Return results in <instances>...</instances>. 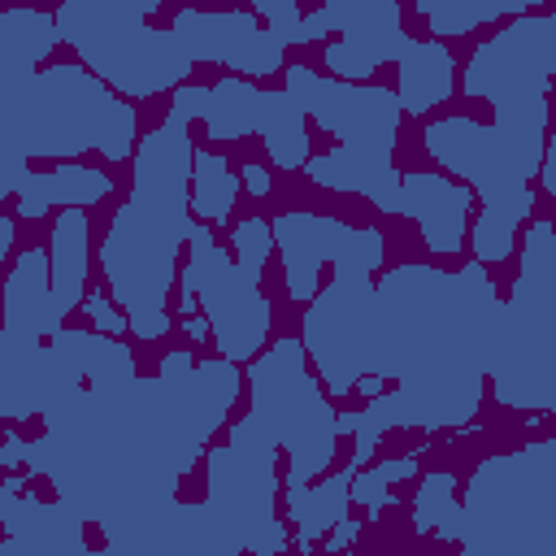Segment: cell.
<instances>
[{"mask_svg": "<svg viewBox=\"0 0 556 556\" xmlns=\"http://www.w3.org/2000/svg\"><path fill=\"white\" fill-rule=\"evenodd\" d=\"M282 87L300 100L304 117L321 126L334 148L321 156H308L300 169L313 178V187L361 195L378 213H400V169H395V143L404 109L391 87L382 83H343L330 78L304 61L282 65Z\"/></svg>", "mask_w": 556, "mask_h": 556, "instance_id": "3957f363", "label": "cell"}, {"mask_svg": "<svg viewBox=\"0 0 556 556\" xmlns=\"http://www.w3.org/2000/svg\"><path fill=\"white\" fill-rule=\"evenodd\" d=\"M495 313L500 287L478 261L456 269L404 261L374 278L369 374L395 387L369 395L365 408L339 413V439H352V469L391 430H465L478 417Z\"/></svg>", "mask_w": 556, "mask_h": 556, "instance_id": "6da1fadb", "label": "cell"}, {"mask_svg": "<svg viewBox=\"0 0 556 556\" xmlns=\"http://www.w3.org/2000/svg\"><path fill=\"white\" fill-rule=\"evenodd\" d=\"M330 39L321 65L330 78L369 83L382 65H395L408 30L400 0H321L300 17V48Z\"/></svg>", "mask_w": 556, "mask_h": 556, "instance_id": "9a60e30c", "label": "cell"}, {"mask_svg": "<svg viewBox=\"0 0 556 556\" xmlns=\"http://www.w3.org/2000/svg\"><path fill=\"white\" fill-rule=\"evenodd\" d=\"M239 191H248L252 200H269V191H274L269 169L256 165V161H243V169H239Z\"/></svg>", "mask_w": 556, "mask_h": 556, "instance_id": "d6a6232c", "label": "cell"}, {"mask_svg": "<svg viewBox=\"0 0 556 556\" xmlns=\"http://www.w3.org/2000/svg\"><path fill=\"white\" fill-rule=\"evenodd\" d=\"M261 113H265V87H256V78L243 74H222L217 83H200V100H195V122H204L208 139L217 143H235L243 135L261 130Z\"/></svg>", "mask_w": 556, "mask_h": 556, "instance_id": "d4e9b609", "label": "cell"}, {"mask_svg": "<svg viewBox=\"0 0 556 556\" xmlns=\"http://www.w3.org/2000/svg\"><path fill=\"white\" fill-rule=\"evenodd\" d=\"M300 308V343L317 382L330 400H348L374 365V269H334Z\"/></svg>", "mask_w": 556, "mask_h": 556, "instance_id": "4fadbf2b", "label": "cell"}, {"mask_svg": "<svg viewBox=\"0 0 556 556\" xmlns=\"http://www.w3.org/2000/svg\"><path fill=\"white\" fill-rule=\"evenodd\" d=\"M261 143L274 161L278 174H295L308 161L313 135H308V117L300 109V100L282 87V91H265V113H261Z\"/></svg>", "mask_w": 556, "mask_h": 556, "instance_id": "4316f807", "label": "cell"}, {"mask_svg": "<svg viewBox=\"0 0 556 556\" xmlns=\"http://www.w3.org/2000/svg\"><path fill=\"white\" fill-rule=\"evenodd\" d=\"M274 252L282 265V287L291 304H308L321 287V269H382L387 261V235L378 226H352L334 213L317 208H287L269 217Z\"/></svg>", "mask_w": 556, "mask_h": 556, "instance_id": "5bb4252c", "label": "cell"}, {"mask_svg": "<svg viewBox=\"0 0 556 556\" xmlns=\"http://www.w3.org/2000/svg\"><path fill=\"white\" fill-rule=\"evenodd\" d=\"M460 83V65L452 56V43L421 35V39H404L400 56H395V100L408 117H430L439 104L452 100Z\"/></svg>", "mask_w": 556, "mask_h": 556, "instance_id": "44dd1931", "label": "cell"}, {"mask_svg": "<svg viewBox=\"0 0 556 556\" xmlns=\"http://www.w3.org/2000/svg\"><path fill=\"white\" fill-rule=\"evenodd\" d=\"M26 161H13V156H0V200H13L17 195V187H22V178H26Z\"/></svg>", "mask_w": 556, "mask_h": 556, "instance_id": "836d02e7", "label": "cell"}, {"mask_svg": "<svg viewBox=\"0 0 556 556\" xmlns=\"http://www.w3.org/2000/svg\"><path fill=\"white\" fill-rule=\"evenodd\" d=\"M486 382H491V400L500 408L526 413L530 426H539L556 408V226L552 217H530L521 226V269L495 313Z\"/></svg>", "mask_w": 556, "mask_h": 556, "instance_id": "ba28073f", "label": "cell"}, {"mask_svg": "<svg viewBox=\"0 0 556 556\" xmlns=\"http://www.w3.org/2000/svg\"><path fill=\"white\" fill-rule=\"evenodd\" d=\"M78 313H87V321H91V330H104V334H126V313L113 304V295L100 287V291H87L83 295V304H78Z\"/></svg>", "mask_w": 556, "mask_h": 556, "instance_id": "1f68e13d", "label": "cell"}, {"mask_svg": "<svg viewBox=\"0 0 556 556\" xmlns=\"http://www.w3.org/2000/svg\"><path fill=\"white\" fill-rule=\"evenodd\" d=\"M26 469H0V552H87L83 517L65 500H39Z\"/></svg>", "mask_w": 556, "mask_h": 556, "instance_id": "e0dca14e", "label": "cell"}, {"mask_svg": "<svg viewBox=\"0 0 556 556\" xmlns=\"http://www.w3.org/2000/svg\"><path fill=\"white\" fill-rule=\"evenodd\" d=\"M547 135H521L508 126H486L469 113H447L430 117L421 126V148L426 156L456 182L473 191V217L465 248L473 252L478 265H504L517 252L521 226L534 217L539 191V156H543Z\"/></svg>", "mask_w": 556, "mask_h": 556, "instance_id": "5b68a950", "label": "cell"}, {"mask_svg": "<svg viewBox=\"0 0 556 556\" xmlns=\"http://www.w3.org/2000/svg\"><path fill=\"white\" fill-rule=\"evenodd\" d=\"M269 252H274V230L256 213L230 226V243H222L213 226L195 222L178 265L174 321L200 313L208 321V339L217 356L248 365L269 343L274 330V304L261 287Z\"/></svg>", "mask_w": 556, "mask_h": 556, "instance_id": "52a82bcc", "label": "cell"}, {"mask_svg": "<svg viewBox=\"0 0 556 556\" xmlns=\"http://www.w3.org/2000/svg\"><path fill=\"white\" fill-rule=\"evenodd\" d=\"M421 473V452H408V456H382V460H365L352 469V482H348V495L356 508H365V517H378L382 508H395V482H408Z\"/></svg>", "mask_w": 556, "mask_h": 556, "instance_id": "f546056e", "label": "cell"}, {"mask_svg": "<svg viewBox=\"0 0 556 556\" xmlns=\"http://www.w3.org/2000/svg\"><path fill=\"white\" fill-rule=\"evenodd\" d=\"M113 191L117 178L104 165H78V161H48L43 169L30 165L13 195V217L43 222L52 208H91L104 204Z\"/></svg>", "mask_w": 556, "mask_h": 556, "instance_id": "ffe728a7", "label": "cell"}, {"mask_svg": "<svg viewBox=\"0 0 556 556\" xmlns=\"http://www.w3.org/2000/svg\"><path fill=\"white\" fill-rule=\"evenodd\" d=\"M400 213L417 222L430 256L452 261L465 252L473 191L439 169H413V174H400Z\"/></svg>", "mask_w": 556, "mask_h": 556, "instance_id": "ac0fdd59", "label": "cell"}, {"mask_svg": "<svg viewBox=\"0 0 556 556\" xmlns=\"http://www.w3.org/2000/svg\"><path fill=\"white\" fill-rule=\"evenodd\" d=\"M0 156H4V135H0Z\"/></svg>", "mask_w": 556, "mask_h": 556, "instance_id": "d590c367", "label": "cell"}, {"mask_svg": "<svg viewBox=\"0 0 556 556\" xmlns=\"http://www.w3.org/2000/svg\"><path fill=\"white\" fill-rule=\"evenodd\" d=\"M65 326L56 300H52V274H48V248L30 243L13 252V265L0 282V330L22 339H52Z\"/></svg>", "mask_w": 556, "mask_h": 556, "instance_id": "d6986e66", "label": "cell"}, {"mask_svg": "<svg viewBox=\"0 0 556 556\" xmlns=\"http://www.w3.org/2000/svg\"><path fill=\"white\" fill-rule=\"evenodd\" d=\"M547 0H417V17L426 22V30L434 39L452 43L460 35L491 26V22H508V17L534 13Z\"/></svg>", "mask_w": 556, "mask_h": 556, "instance_id": "484cf974", "label": "cell"}, {"mask_svg": "<svg viewBox=\"0 0 556 556\" xmlns=\"http://www.w3.org/2000/svg\"><path fill=\"white\" fill-rule=\"evenodd\" d=\"M165 0H56V35L74 56L130 104L191 83L195 61L169 26H152Z\"/></svg>", "mask_w": 556, "mask_h": 556, "instance_id": "30bf717a", "label": "cell"}, {"mask_svg": "<svg viewBox=\"0 0 556 556\" xmlns=\"http://www.w3.org/2000/svg\"><path fill=\"white\" fill-rule=\"evenodd\" d=\"M248 413L265 426L274 447L287 452L282 500L304 482L326 473L339 456V413L317 382L304 343L295 334H278L248 361Z\"/></svg>", "mask_w": 556, "mask_h": 556, "instance_id": "8fae6325", "label": "cell"}, {"mask_svg": "<svg viewBox=\"0 0 556 556\" xmlns=\"http://www.w3.org/2000/svg\"><path fill=\"white\" fill-rule=\"evenodd\" d=\"M48 274H52V300L61 317L78 313L87 295V274H91V213L87 208H61L52 217L48 235Z\"/></svg>", "mask_w": 556, "mask_h": 556, "instance_id": "603a6c76", "label": "cell"}, {"mask_svg": "<svg viewBox=\"0 0 556 556\" xmlns=\"http://www.w3.org/2000/svg\"><path fill=\"white\" fill-rule=\"evenodd\" d=\"M239 200V169L226 152L195 148L191 152V217L204 226H226Z\"/></svg>", "mask_w": 556, "mask_h": 556, "instance_id": "83f0119b", "label": "cell"}, {"mask_svg": "<svg viewBox=\"0 0 556 556\" xmlns=\"http://www.w3.org/2000/svg\"><path fill=\"white\" fill-rule=\"evenodd\" d=\"M248 9L265 22L269 35L282 39V48H300V0H248Z\"/></svg>", "mask_w": 556, "mask_h": 556, "instance_id": "4dcf8cb0", "label": "cell"}, {"mask_svg": "<svg viewBox=\"0 0 556 556\" xmlns=\"http://www.w3.org/2000/svg\"><path fill=\"white\" fill-rule=\"evenodd\" d=\"M195 65H222L243 78H274L287 65V48L252 9H204L187 4L169 26Z\"/></svg>", "mask_w": 556, "mask_h": 556, "instance_id": "2e32d148", "label": "cell"}, {"mask_svg": "<svg viewBox=\"0 0 556 556\" xmlns=\"http://www.w3.org/2000/svg\"><path fill=\"white\" fill-rule=\"evenodd\" d=\"M456 547L469 556H556V439H526L473 465Z\"/></svg>", "mask_w": 556, "mask_h": 556, "instance_id": "9c48e42d", "label": "cell"}, {"mask_svg": "<svg viewBox=\"0 0 556 556\" xmlns=\"http://www.w3.org/2000/svg\"><path fill=\"white\" fill-rule=\"evenodd\" d=\"M56 17L39 4H4L0 9V96L26 83L56 52Z\"/></svg>", "mask_w": 556, "mask_h": 556, "instance_id": "7402d4cb", "label": "cell"}, {"mask_svg": "<svg viewBox=\"0 0 556 556\" xmlns=\"http://www.w3.org/2000/svg\"><path fill=\"white\" fill-rule=\"evenodd\" d=\"M413 530L417 534H434L443 543L456 547V530H460V482L452 469H430L417 482L413 495Z\"/></svg>", "mask_w": 556, "mask_h": 556, "instance_id": "f1b7e54d", "label": "cell"}, {"mask_svg": "<svg viewBox=\"0 0 556 556\" xmlns=\"http://www.w3.org/2000/svg\"><path fill=\"white\" fill-rule=\"evenodd\" d=\"M278 447L265 426L243 413L226 426L222 443L204 452V500L174 504L165 547L174 552H256L291 547L278 521Z\"/></svg>", "mask_w": 556, "mask_h": 556, "instance_id": "8992f818", "label": "cell"}, {"mask_svg": "<svg viewBox=\"0 0 556 556\" xmlns=\"http://www.w3.org/2000/svg\"><path fill=\"white\" fill-rule=\"evenodd\" d=\"M13 252H17V217L0 213V265L13 261Z\"/></svg>", "mask_w": 556, "mask_h": 556, "instance_id": "e575fe53", "label": "cell"}, {"mask_svg": "<svg viewBox=\"0 0 556 556\" xmlns=\"http://www.w3.org/2000/svg\"><path fill=\"white\" fill-rule=\"evenodd\" d=\"M348 482H352V465H343V469L330 465L326 473L304 482L295 495H287V526H291L295 552H313L330 534V526L348 517V508H352Z\"/></svg>", "mask_w": 556, "mask_h": 556, "instance_id": "cb8c5ba5", "label": "cell"}, {"mask_svg": "<svg viewBox=\"0 0 556 556\" xmlns=\"http://www.w3.org/2000/svg\"><path fill=\"white\" fill-rule=\"evenodd\" d=\"M0 130L22 161H78L87 152L104 165H126L139 143V104L117 96L83 61H48L9 96H0Z\"/></svg>", "mask_w": 556, "mask_h": 556, "instance_id": "277c9868", "label": "cell"}, {"mask_svg": "<svg viewBox=\"0 0 556 556\" xmlns=\"http://www.w3.org/2000/svg\"><path fill=\"white\" fill-rule=\"evenodd\" d=\"M200 83L169 91L165 117L139 135L130 156V191L113 208V222L100 239L104 291L126 313V334L156 343L174 330L169 291L187 252L191 217V122H195Z\"/></svg>", "mask_w": 556, "mask_h": 556, "instance_id": "7a4b0ae2", "label": "cell"}, {"mask_svg": "<svg viewBox=\"0 0 556 556\" xmlns=\"http://www.w3.org/2000/svg\"><path fill=\"white\" fill-rule=\"evenodd\" d=\"M552 74H556V17L547 9L508 17L495 35H486L465 70V100H486L495 109V126L521 135H552Z\"/></svg>", "mask_w": 556, "mask_h": 556, "instance_id": "7c38bea8", "label": "cell"}]
</instances>
